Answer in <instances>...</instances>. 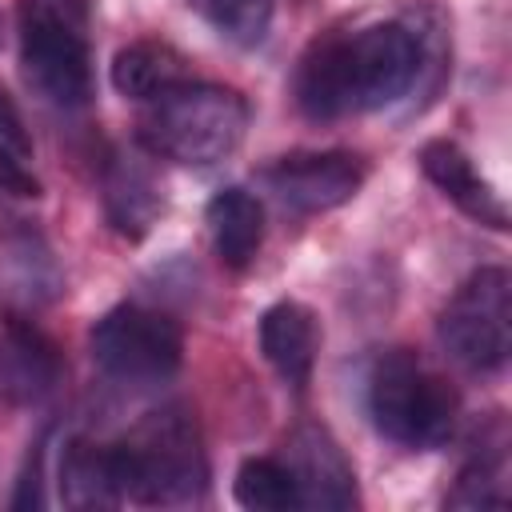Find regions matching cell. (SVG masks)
<instances>
[{
    "label": "cell",
    "instance_id": "1",
    "mask_svg": "<svg viewBox=\"0 0 512 512\" xmlns=\"http://www.w3.org/2000/svg\"><path fill=\"white\" fill-rule=\"evenodd\" d=\"M424 68V36L400 20L316 40L296 68V104L312 120H340L400 100Z\"/></svg>",
    "mask_w": 512,
    "mask_h": 512
},
{
    "label": "cell",
    "instance_id": "2",
    "mask_svg": "<svg viewBox=\"0 0 512 512\" xmlns=\"http://www.w3.org/2000/svg\"><path fill=\"white\" fill-rule=\"evenodd\" d=\"M248 132V100L236 88L208 80H180L144 100L136 120V144L148 156L208 168L240 148Z\"/></svg>",
    "mask_w": 512,
    "mask_h": 512
},
{
    "label": "cell",
    "instance_id": "3",
    "mask_svg": "<svg viewBox=\"0 0 512 512\" xmlns=\"http://www.w3.org/2000/svg\"><path fill=\"white\" fill-rule=\"evenodd\" d=\"M108 468L120 500L148 508L192 504L208 488L200 432L184 408L152 412L124 440L108 444Z\"/></svg>",
    "mask_w": 512,
    "mask_h": 512
},
{
    "label": "cell",
    "instance_id": "4",
    "mask_svg": "<svg viewBox=\"0 0 512 512\" xmlns=\"http://www.w3.org/2000/svg\"><path fill=\"white\" fill-rule=\"evenodd\" d=\"M16 32L24 80L56 108H84L92 96L88 0H20Z\"/></svg>",
    "mask_w": 512,
    "mask_h": 512
},
{
    "label": "cell",
    "instance_id": "5",
    "mask_svg": "<svg viewBox=\"0 0 512 512\" xmlns=\"http://www.w3.org/2000/svg\"><path fill=\"white\" fill-rule=\"evenodd\" d=\"M368 412H372V424L380 436H388L404 448L428 452L452 436L460 400L408 348H392L372 364Z\"/></svg>",
    "mask_w": 512,
    "mask_h": 512
},
{
    "label": "cell",
    "instance_id": "6",
    "mask_svg": "<svg viewBox=\"0 0 512 512\" xmlns=\"http://www.w3.org/2000/svg\"><path fill=\"white\" fill-rule=\"evenodd\" d=\"M440 344L468 372H500L512 352V280L504 268L472 272L440 312Z\"/></svg>",
    "mask_w": 512,
    "mask_h": 512
},
{
    "label": "cell",
    "instance_id": "7",
    "mask_svg": "<svg viewBox=\"0 0 512 512\" xmlns=\"http://www.w3.org/2000/svg\"><path fill=\"white\" fill-rule=\"evenodd\" d=\"M92 360L120 384H160L184 360L180 324L144 304H116L92 328Z\"/></svg>",
    "mask_w": 512,
    "mask_h": 512
},
{
    "label": "cell",
    "instance_id": "8",
    "mask_svg": "<svg viewBox=\"0 0 512 512\" xmlns=\"http://www.w3.org/2000/svg\"><path fill=\"white\" fill-rule=\"evenodd\" d=\"M364 176L368 168L352 152H288L264 168V184L276 192V200L304 216L348 204Z\"/></svg>",
    "mask_w": 512,
    "mask_h": 512
},
{
    "label": "cell",
    "instance_id": "9",
    "mask_svg": "<svg viewBox=\"0 0 512 512\" xmlns=\"http://www.w3.org/2000/svg\"><path fill=\"white\" fill-rule=\"evenodd\" d=\"M64 360L56 340L24 316L0 324V396L8 404H40L56 392Z\"/></svg>",
    "mask_w": 512,
    "mask_h": 512
},
{
    "label": "cell",
    "instance_id": "10",
    "mask_svg": "<svg viewBox=\"0 0 512 512\" xmlns=\"http://www.w3.org/2000/svg\"><path fill=\"white\" fill-rule=\"evenodd\" d=\"M300 488V508H352L356 504V476L352 464L344 460L340 444L316 428L304 424L288 440V460Z\"/></svg>",
    "mask_w": 512,
    "mask_h": 512
},
{
    "label": "cell",
    "instance_id": "11",
    "mask_svg": "<svg viewBox=\"0 0 512 512\" xmlns=\"http://www.w3.org/2000/svg\"><path fill=\"white\" fill-rule=\"evenodd\" d=\"M420 168H424V176H428L464 216H472L476 224H488V228H496V232L508 228V208H504L500 192L476 172L472 156H468L460 144H452V140H428V144L420 148Z\"/></svg>",
    "mask_w": 512,
    "mask_h": 512
},
{
    "label": "cell",
    "instance_id": "12",
    "mask_svg": "<svg viewBox=\"0 0 512 512\" xmlns=\"http://www.w3.org/2000/svg\"><path fill=\"white\" fill-rule=\"evenodd\" d=\"M316 348H320V328H316L312 308H304L300 300H276L260 316V352L284 384L292 388L308 384Z\"/></svg>",
    "mask_w": 512,
    "mask_h": 512
},
{
    "label": "cell",
    "instance_id": "13",
    "mask_svg": "<svg viewBox=\"0 0 512 512\" xmlns=\"http://www.w3.org/2000/svg\"><path fill=\"white\" fill-rule=\"evenodd\" d=\"M204 220H208V236H212V248L220 256V264L232 268V272H244L256 260L260 244H264V208H260V200L244 188H224L208 200Z\"/></svg>",
    "mask_w": 512,
    "mask_h": 512
},
{
    "label": "cell",
    "instance_id": "14",
    "mask_svg": "<svg viewBox=\"0 0 512 512\" xmlns=\"http://www.w3.org/2000/svg\"><path fill=\"white\" fill-rule=\"evenodd\" d=\"M180 80H188V60L164 40H132L112 56V88L128 100L144 104Z\"/></svg>",
    "mask_w": 512,
    "mask_h": 512
},
{
    "label": "cell",
    "instance_id": "15",
    "mask_svg": "<svg viewBox=\"0 0 512 512\" xmlns=\"http://www.w3.org/2000/svg\"><path fill=\"white\" fill-rule=\"evenodd\" d=\"M104 208H108V220L124 236H144L148 224L156 220V212L164 208V200L144 164L116 156L104 172Z\"/></svg>",
    "mask_w": 512,
    "mask_h": 512
},
{
    "label": "cell",
    "instance_id": "16",
    "mask_svg": "<svg viewBox=\"0 0 512 512\" xmlns=\"http://www.w3.org/2000/svg\"><path fill=\"white\" fill-rule=\"evenodd\" d=\"M60 500L68 508H116L120 492L108 468V444L68 440L60 456Z\"/></svg>",
    "mask_w": 512,
    "mask_h": 512
},
{
    "label": "cell",
    "instance_id": "17",
    "mask_svg": "<svg viewBox=\"0 0 512 512\" xmlns=\"http://www.w3.org/2000/svg\"><path fill=\"white\" fill-rule=\"evenodd\" d=\"M232 496H236L240 508H252V512H288V508H300V488H296L292 468L284 460H272V456H248L236 468Z\"/></svg>",
    "mask_w": 512,
    "mask_h": 512
},
{
    "label": "cell",
    "instance_id": "18",
    "mask_svg": "<svg viewBox=\"0 0 512 512\" xmlns=\"http://www.w3.org/2000/svg\"><path fill=\"white\" fill-rule=\"evenodd\" d=\"M508 504V480H504V440L480 444L472 460L460 468L456 488L448 496V508H504Z\"/></svg>",
    "mask_w": 512,
    "mask_h": 512
},
{
    "label": "cell",
    "instance_id": "19",
    "mask_svg": "<svg viewBox=\"0 0 512 512\" xmlns=\"http://www.w3.org/2000/svg\"><path fill=\"white\" fill-rule=\"evenodd\" d=\"M204 4H208L212 24L244 48L264 40L272 24V8H276V0H204Z\"/></svg>",
    "mask_w": 512,
    "mask_h": 512
}]
</instances>
